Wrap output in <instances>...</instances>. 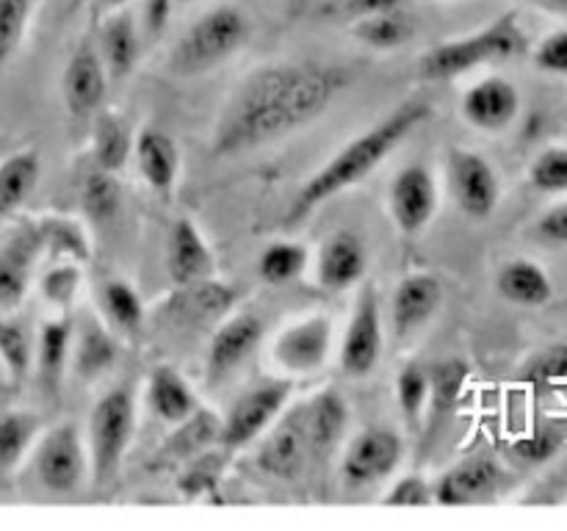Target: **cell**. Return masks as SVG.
I'll return each mask as SVG.
<instances>
[{"label":"cell","instance_id":"cell-53","mask_svg":"<svg viewBox=\"0 0 567 531\" xmlns=\"http://www.w3.org/2000/svg\"><path fill=\"white\" fill-rule=\"evenodd\" d=\"M181 3H192V0H181Z\"/></svg>","mask_w":567,"mask_h":531},{"label":"cell","instance_id":"cell-2","mask_svg":"<svg viewBox=\"0 0 567 531\" xmlns=\"http://www.w3.org/2000/svg\"><path fill=\"white\" fill-rule=\"evenodd\" d=\"M432 114V103L426 97H410L404 103H399L391 114L382 116L377 125H371L369 131H363L360 136H354L352 142L343 144L330 160H327L321 169H316L313 175L305 180V186L299 188L297 197L291 199V208L286 210V225H297V221L308 219L313 210H319L321 205L330 202L332 197H338L347 188L363 183L388 155H393V149H399V144L410 136V133L419 131Z\"/></svg>","mask_w":567,"mask_h":531},{"label":"cell","instance_id":"cell-47","mask_svg":"<svg viewBox=\"0 0 567 531\" xmlns=\"http://www.w3.org/2000/svg\"><path fill=\"white\" fill-rule=\"evenodd\" d=\"M535 232L546 243H554V247H567V199L565 202L551 205V208H548L546 214L537 219Z\"/></svg>","mask_w":567,"mask_h":531},{"label":"cell","instance_id":"cell-10","mask_svg":"<svg viewBox=\"0 0 567 531\" xmlns=\"http://www.w3.org/2000/svg\"><path fill=\"white\" fill-rule=\"evenodd\" d=\"M404 442L393 429L369 426L349 440L341 459V479L347 487H369L388 479L402 465Z\"/></svg>","mask_w":567,"mask_h":531},{"label":"cell","instance_id":"cell-8","mask_svg":"<svg viewBox=\"0 0 567 531\" xmlns=\"http://www.w3.org/2000/svg\"><path fill=\"white\" fill-rule=\"evenodd\" d=\"M446 177L454 202L468 219H487L498 208L502 183L485 155L454 147L446 160Z\"/></svg>","mask_w":567,"mask_h":531},{"label":"cell","instance_id":"cell-50","mask_svg":"<svg viewBox=\"0 0 567 531\" xmlns=\"http://www.w3.org/2000/svg\"><path fill=\"white\" fill-rule=\"evenodd\" d=\"M535 3H540L548 11H557V14H567V0H535Z\"/></svg>","mask_w":567,"mask_h":531},{"label":"cell","instance_id":"cell-41","mask_svg":"<svg viewBox=\"0 0 567 531\" xmlns=\"http://www.w3.org/2000/svg\"><path fill=\"white\" fill-rule=\"evenodd\" d=\"M81 266L72 263V260H59V263L50 266V269L44 271L42 280H39V288H42V296L48 299L50 304H55L59 310H66L75 302L78 291H81Z\"/></svg>","mask_w":567,"mask_h":531},{"label":"cell","instance_id":"cell-44","mask_svg":"<svg viewBox=\"0 0 567 531\" xmlns=\"http://www.w3.org/2000/svg\"><path fill=\"white\" fill-rule=\"evenodd\" d=\"M382 503L385 507H430V503H435V498H432V485L424 476L408 473L388 487Z\"/></svg>","mask_w":567,"mask_h":531},{"label":"cell","instance_id":"cell-17","mask_svg":"<svg viewBox=\"0 0 567 531\" xmlns=\"http://www.w3.org/2000/svg\"><path fill=\"white\" fill-rule=\"evenodd\" d=\"M266 431L269 435L260 442L258 468L277 476V479H297L310 459L302 407L288 413L282 420H275Z\"/></svg>","mask_w":567,"mask_h":531},{"label":"cell","instance_id":"cell-20","mask_svg":"<svg viewBox=\"0 0 567 531\" xmlns=\"http://www.w3.org/2000/svg\"><path fill=\"white\" fill-rule=\"evenodd\" d=\"M443 304V285L430 271H413L402 277L393 293V330L399 337L415 335L435 319Z\"/></svg>","mask_w":567,"mask_h":531},{"label":"cell","instance_id":"cell-37","mask_svg":"<svg viewBox=\"0 0 567 531\" xmlns=\"http://www.w3.org/2000/svg\"><path fill=\"white\" fill-rule=\"evenodd\" d=\"M308 266V249L293 241H277L266 247L258 258V274L269 285L293 282Z\"/></svg>","mask_w":567,"mask_h":531},{"label":"cell","instance_id":"cell-27","mask_svg":"<svg viewBox=\"0 0 567 531\" xmlns=\"http://www.w3.org/2000/svg\"><path fill=\"white\" fill-rule=\"evenodd\" d=\"M39 171H42V164L33 149H20L0 160V219H9L25 205V199L37 188Z\"/></svg>","mask_w":567,"mask_h":531},{"label":"cell","instance_id":"cell-12","mask_svg":"<svg viewBox=\"0 0 567 531\" xmlns=\"http://www.w3.org/2000/svg\"><path fill=\"white\" fill-rule=\"evenodd\" d=\"M437 210V183L426 164H408L391 183V216L404 236H419Z\"/></svg>","mask_w":567,"mask_h":531},{"label":"cell","instance_id":"cell-42","mask_svg":"<svg viewBox=\"0 0 567 531\" xmlns=\"http://www.w3.org/2000/svg\"><path fill=\"white\" fill-rule=\"evenodd\" d=\"M524 379L537 387H551L567 382V343H554L543 348L524 368Z\"/></svg>","mask_w":567,"mask_h":531},{"label":"cell","instance_id":"cell-18","mask_svg":"<svg viewBox=\"0 0 567 531\" xmlns=\"http://www.w3.org/2000/svg\"><path fill=\"white\" fill-rule=\"evenodd\" d=\"M264 321L252 313H236L221 321L219 330L214 332L205 354V374L208 379H221L230 371H236L255 348L264 341Z\"/></svg>","mask_w":567,"mask_h":531},{"label":"cell","instance_id":"cell-1","mask_svg":"<svg viewBox=\"0 0 567 531\" xmlns=\"http://www.w3.org/2000/svg\"><path fill=\"white\" fill-rule=\"evenodd\" d=\"M352 83V72L338 64L319 61H286L255 70L214 127V155H238L264 147L299 127L319 119L343 88Z\"/></svg>","mask_w":567,"mask_h":531},{"label":"cell","instance_id":"cell-24","mask_svg":"<svg viewBox=\"0 0 567 531\" xmlns=\"http://www.w3.org/2000/svg\"><path fill=\"white\" fill-rule=\"evenodd\" d=\"M147 407L166 424H183L199 409V396L172 365H155L147 382Z\"/></svg>","mask_w":567,"mask_h":531},{"label":"cell","instance_id":"cell-32","mask_svg":"<svg viewBox=\"0 0 567 531\" xmlns=\"http://www.w3.org/2000/svg\"><path fill=\"white\" fill-rule=\"evenodd\" d=\"M39 437V418L25 409L0 415V473H11L33 448Z\"/></svg>","mask_w":567,"mask_h":531},{"label":"cell","instance_id":"cell-3","mask_svg":"<svg viewBox=\"0 0 567 531\" xmlns=\"http://www.w3.org/2000/svg\"><path fill=\"white\" fill-rule=\"evenodd\" d=\"M526 44H529V39H526L524 28H520L518 14L507 11V14L496 17V20L487 22L480 31L449 39V42L432 48L421 59L419 75L430 83L454 81V77L465 75V72L476 70V66L515 59V55L524 53Z\"/></svg>","mask_w":567,"mask_h":531},{"label":"cell","instance_id":"cell-45","mask_svg":"<svg viewBox=\"0 0 567 531\" xmlns=\"http://www.w3.org/2000/svg\"><path fill=\"white\" fill-rule=\"evenodd\" d=\"M537 70L551 72V75H567V28L548 33L535 48Z\"/></svg>","mask_w":567,"mask_h":531},{"label":"cell","instance_id":"cell-6","mask_svg":"<svg viewBox=\"0 0 567 531\" xmlns=\"http://www.w3.org/2000/svg\"><path fill=\"white\" fill-rule=\"evenodd\" d=\"M33 473L53 496H75L89 476V454L75 424H59L33 442Z\"/></svg>","mask_w":567,"mask_h":531},{"label":"cell","instance_id":"cell-40","mask_svg":"<svg viewBox=\"0 0 567 531\" xmlns=\"http://www.w3.org/2000/svg\"><path fill=\"white\" fill-rule=\"evenodd\" d=\"M529 183L543 194H567V144L546 147L532 160Z\"/></svg>","mask_w":567,"mask_h":531},{"label":"cell","instance_id":"cell-22","mask_svg":"<svg viewBox=\"0 0 567 531\" xmlns=\"http://www.w3.org/2000/svg\"><path fill=\"white\" fill-rule=\"evenodd\" d=\"M133 158L153 191L169 194L175 188L181 175V147L169 133L161 127H142L133 136Z\"/></svg>","mask_w":567,"mask_h":531},{"label":"cell","instance_id":"cell-25","mask_svg":"<svg viewBox=\"0 0 567 531\" xmlns=\"http://www.w3.org/2000/svg\"><path fill=\"white\" fill-rule=\"evenodd\" d=\"M496 288L507 302L520 304V308H543L554 296V282L548 271L529 258L507 260L498 269Z\"/></svg>","mask_w":567,"mask_h":531},{"label":"cell","instance_id":"cell-33","mask_svg":"<svg viewBox=\"0 0 567 531\" xmlns=\"http://www.w3.org/2000/svg\"><path fill=\"white\" fill-rule=\"evenodd\" d=\"M37 225L42 252H50L55 260H72V263H86L92 258L86 230L75 219H42Z\"/></svg>","mask_w":567,"mask_h":531},{"label":"cell","instance_id":"cell-29","mask_svg":"<svg viewBox=\"0 0 567 531\" xmlns=\"http://www.w3.org/2000/svg\"><path fill=\"white\" fill-rule=\"evenodd\" d=\"M352 33L365 48L396 50L415 37V20L404 11V6H396V9L377 11V14L354 20Z\"/></svg>","mask_w":567,"mask_h":531},{"label":"cell","instance_id":"cell-16","mask_svg":"<svg viewBox=\"0 0 567 531\" xmlns=\"http://www.w3.org/2000/svg\"><path fill=\"white\" fill-rule=\"evenodd\" d=\"M504 473L496 459L471 457L449 468L432 485V498L443 507H468V503L491 501L502 487Z\"/></svg>","mask_w":567,"mask_h":531},{"label":"cell","instance_id":"cell-13","mask_svg":"<svg viewBox=\"0 0 567 531\" xmlns=\"http://www.w3.org/2000/svg\"><path fill=\"white\" fill-rule=\"evenodd\" d=\"M109 92V70L92 39H83L70 53L61 75V94L72 116H89L103 105Z\"/></svg>","mask_w":567,"mask_h":531},{"label":"cell","instance_id":"cell-21","mask_svg":"<svg viewBox=\"0 0 567 531\" xmlns=\"http://www.w3.org/2000/svg\"><path fill=\"white\" fill-rule=\"evenodd\" d=\"M216 260L208 241L192 219H177L166 241V271L177 288L214 277Z\"/></svg>","mask_w":567,"mask_h":531},{"label":"cell","instance_id":"cell-52","mask_svg":"<svg viewBox=\"0 0 567 531\" xmlns=\"http://www.w3.org/2000/svg\"><path fill=\"white\" fill-rule=\"evenodd\" d=\"M89 0H70V11H78L81 9V6H86Z\"/></svg>","mask_w":567,"mask_h":531},{"label":"cell","instance_id":"cell-5","mask_svg":"<svg viewBox=\"0 0 567 531\" xmlns=\"http://www.w3.org/2000/svg\"><path fill=\"white\" fill-rule=\"evenodd\" d=\"M136 429V398L127 385L105 391L89 413L86 454L92 485L103 487L120 470Z\"/></svg>","mask_w":567,"mask_h":531},{"label":"cell","instance_id":"cell-39","mask_svg":"<svg viewBox=\"0 0 567 531\" xmlns=\"http://www.w3.org/2000/svg\"><path fill=\"white\" fill-rule=\"evenodd\" d=\"M75 357L78 371H81L83 376H97L111 368V363H114L116 357V348L114 341L105 335V330L97 321H86V324H83V335L81 341H78Z\"/></svg>","mask_w":567,"mask_h":531},{"label":"cell","instance_id":"cell-19","mask_svg":"<svg viewBox=\"0 0 567 531\" xmlns=\"http://www.w3.org/2000/svg\"><path fill=\"white\" fill-rule=\"evenodd\" d=\"M369 269V252L358 232L338 230L321 243L319 260H316V277L327 291H347L365 277Z\"/></svg>","mask_w":567,"mask_h":531},{"label":"cell","instance_id":"cell-23","mask_svg":"<svg viewBox=\"0 0 567 531\" xmlns=\"http://www.w3.org/2000/svg\"><path fill=\"white\" fill-rule=\"evenodd\" d=\"M302 413L305 429H308L310 459L330 457L338 442H341L343 431H347L349 407L343 396L336 387H324L308 404H302Z\"/></svg>","mask_w":567,"mask_h":531},{"label":"cell","instance_id":"cell-11","mask_svg":"<svg viewBox=\"0 0 567 531\" xmlns=\"http://www.w3.org/2000/svg\"><path fill=\"white\" fill-rule=\"evenodd\" d=\"M332 346V321L327 315L313 313L293 321L277 335L275 341V363L286 374L302 376L313 374L330 357Z\"/></svg>","mask_w":567,"mask_h":531},{"label":"cell","instance_id":"cell-34","mask_svg":"<svg viewBox=\"0 0 567 531\" xmlns=\"http://www.w3.org/2000/svg\"><path fill=\"white\" fill-rule=\"evenodd\" d=\"M122 205V188L116 180V171H105L94 166V171H89L83 177L81 186V208L86 214V219L92 221H111L120 214Z\"/></svg>","mask_w":567,"mask_h":531},{"label":"cell","instance_id":"cell-31","mask_svg":"<svg viewBox=\"0 0 567 531\" xmlns=\"http://www.w3.org/2000/svg\"><path fill=\"white\" fill-rule=\"evenodd\" d=\"M100 308L116 330L136 335L144 324V302L127 280H105L97 291Z\"/></svg>","mask_w":567,"mask_h":531},{"label":"cell","instance_id":"cell-46","mask_svg":"<svg viewBox=\"0 0 567 531\" xmlns=\"http://www.w3.org/2000/svg\"><path fill=\"white\" fill-rule=\"evenodd\" d=\"M563 446V435L557 431H537V435L524 437V440L515 442V454H518L524 462H546Z\"/></svg>","mask_w":567,"mask_h":531},{"label":"cell","instance_id":"cell-4","mask_svg":"<svg viewBox=\"0 0 567 531\" xmlns=\"http://www.w3.org/2000/svg\"><path fill=\"white\" fill-rule=\"evenodd\" d=\"M249 20L236 6H216L186 28L169 53V72L181 77L205 75L247 44Z\"/></svg>","mask_w":567,"mask_h":531},{"label":"cell","instance_id":"cell-28","mask_svg":"<svg viewBox=\"0 0 567 531\" xmlns=\"http://www.w3.org/2000/svg\"><path fill=\"white\" fill-rule=\"evenodd\" d=\"M72 354V321L66 315L44 321L33 343V363L44 385L55 387L66 368V360Z\"/></svg>","mask_w":567,"mask_h":531},{"label":"cell","instance_id":"cell-30","mask_svg":"<svg viewBox=\"0 0 567 531\" xmlns=\"http://www.w3.org/2000/svg\"><path fill=\"white\" fill-rule=\"evenodd\" d=\"M133 153V133L122 116L100 114L92 127V158L97 169L120 171Z\"/></svg>","mask_w":567,"mask_h":531},{"label":"cell","instance_id":"cell-36","mask_svg":"<svg viewBox=\"0 0 567 531\" xmlns=\"http://www.w3.org/2000/svg\"><path fill=\"white\" fill-rule=\"evenodd\" d=\"M430 393H432V379L430 371L421 368L419 363H408L396 376V398L399 409L404 415V424L410 429H419L421 418H424V409L430 407Z\"/></svg>","mask_w":567,"mask_h":531},{"label":"cell","instance_id":"cell-35","mask_svg":"<svg viewBox=\"0 0 567 531\" xmlns=\"http://www.w3.org/2000/svg\"><path fill=\"white\" fill-rule=\"evenodd\" d=\"M0 363L11 382H22L33 368V337L22 321L0 315Z\"/></svg>","mask_w":567,"mask_h":531},{"label":"cell","instance_id":"cell-15","mask_svg":"<svg viewBox=\"0 0 567 531\" xmlns=\"http://www.w3.org/2000/svg\"><path fill=\"white\" fill-rule=\"evenodd\" d=\"M460 108H463L465 122L476 131H507L520 114V92L509 77L487 75L465 88Z\"/></svg>","mask_w":567,"mask_h":531},{"label":"cell","instance_id":"cell-26","mask_svg":"<svg viewBox=\"0 0 567 531\" xmlns=\"http://www.w3.org/2000/svg\"><path fill=\"white\" fill-rule=\"evenodd\" d=\"M100 59H103L109 77H125L131 75L133 66L138 61V31L136 22L127 11H111L109 20L100 28L97 42Z\"/></svg>","mask_w":567,"mask_h":531},{"label":"cell","instance_id":"cell-38","mask_svg":"<svg viewBox=\"0 0 567 531\" xmlns=\"http://www.w3.org/2000/svg\"><path fill=\"white\" fill-rule=\"evenodd\" d=\"M37 0H0V72L20 50Z\"/></svg>","mask_w":567,"mask_h":531},{"label":"cell","instance_id":"cell-43","mask_svg":"<svg viewBox=\"0 0 567 531\" xmlns=\"http://www.w3.org/2000/svg\"><path fill=\"white\" fill-rule=\"evenodd\" d=\"M432 379V393L430 402H435V413L437 409H452L457 404L460 393H463L465 382H468V365L460 363V360H452V363L437 365L435 374H430Z\"/></svg>","mask_w":567,"mask_h":531},{"label":"cell","instance_id":"cell-49","mask_svg":"<svg viewBox=\"0 0 567 531\" xmlns=\"http://www.w3.org/2000/svg\"><path fill=\"white\" fill-rule=\"evenodd\" d=\"M172 9H175V0H144V28H147L150 37L164 33Z\"/></svg>","mask_w":567,"mask_h":531},{"label":"cell","instance_id":"cell-14","mask_svg":"<svg viewBox=\"0 0 567 531\" xmlns=\"http://www.w3.org/2000/svg\"><path fill=\"white\" fill-rule=\"evenodd\" d=\"M42 254L37 221H25L0 243V313L20 308L33 280V266Z\"/></svg>","mask_w":567,"mask_h":531},{"label":"cell","instance_id":"cell-9","mask_svg":"<svg viewBox=\"0 0 567 531\" xmlns=\"http://www.w3.org/2000/svg\"><path fill=\"white\" fill-rule=\"evenodd\" d=\"M382 348H385V330H382L380 296H377L374 285H365L354 302L352 319L343 330L341 352H338L343 374L354 376V379L369 376L380 363Z\"/></svg>","mask_w":567,"mask_h":531},{"label":"cell","instance_id":"cell-51","mask_svg":"<svg viewBox=\"0 0 567 531\" xmlns=\"http://www.w3.org/2000/svg\"><path fill=\"white\" fill-rule=\"evenodd\" d=\"M97 6H100V11H120V9H125L127 6V0H97Z\"/></svg>","mask_w":567,"mask_h":531},{"label":"cell","instance_id":"cell-48","mask_svg":"<svg viewBox=\"0 0 567 531\" xmlns=\"http://www.w3.org/2000/svg\"><path fill=\"white\" fill-rule=\"evenodd\" d=\"M402 6V0H338L332 6V14H338L341 20H360V17H369L377 14V11H388V9H396Z\"/></svg>","mask_w":567,"mask_h":531},{"label":"cell","instance_id":"cell-7","mask_svg":"<svg viewBox=\"0 0 567 531\" xmlns=\"http://www.w3.org/2000/svg\"><path fill=\"white\" fill-rule=\"evenodd\" d=\"M293 393L291 379H266L249 387L221 418L219 442L225 448H247L266 435L271 424L280 418L288 398Z\"/></svg>","mask_w":567,"mask_h":531}]
</instances>
